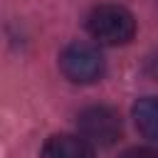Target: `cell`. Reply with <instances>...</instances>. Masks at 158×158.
I'll return each instance as SVG.
<instances>
[{"label": "cell", "mask_w": 158, "mask_h": 158, "mask_svg": "<svg viewBox=\"0 0 158 158\" xmlns=\"http://www.w3.org/2000/svg\"><path fill=\"white\" fill-rule=\"evenodd\" d=\"M86 30L99 44H128L136 35L133 15L121 5H96L86 17Z\"/></svg>", "instance_id": "obj_1"}, {"label": "cell", "mask_w": 158, "mask_h": 158, "mask_svg": "<svg viewBox=\"0 0 158 158\" xmlns=\"http://www.w3.org/2000/svg\"><path fill=\"white\" fill-rule=\"evenodd\" d=\"M59 69L74 84H94L104 77V57L89 42H72L59 54Z\"/></svg>", "instance_id": "obj_2"}, {"label": "cell", "mask_w": 158, "mask_h": 158, "mask_svg": "<svg viewBox=\"0 0 158 158\" xmlns=\"http://www.w3.org/2000/svg\"><path fill=\"white\" fill-rule=\"evenodd\" d=\"M79 136H84L91 146H114L121 138V118L111 106H86L77 116Z\"/></svg>", "instance_id": "obj_3"}, {"label": "cell", "mask_w": 158, "mask_h": 158, "mask_svg": "<svg viewBox=\"0 0 158 158\" xmlns=\"http://www.w3.org/2000/svg\"><path fill=\"white\" fill-rule=\"evenodd\" d=\"M42 158H94V146L84 136L57 133L42 146Z\"/></svg>", "instance_id": "obj_4"}, {"label": "cell", "mask_w": 158, "mask_h": 158, "mask_svg": "<svg viewBox=\"0 0 158 158\" xmlns=\"http://www.w3.org/2000/svg\"><path fill=\"white\" fill-rule=\"evenodd\" d=\"M133 123L146 138L158 141V96H143L133 104Z\"/></svg>", "instance_id": "obj_5"}, {"label": "cell", "mask_w": 158, "mask_h": 158, "mask_svg": "<svg viewBox=\"0 0 158 158\" xmlns=\"http://www.w3.org/2000/svg\"><path fill=\"white\" fill-rule=\"evenodd\" d=\"M121 158H158V153L151 148H128L126 153H121Z\"/></svg>", "instance_id": "obj_6"}]
</instances>
